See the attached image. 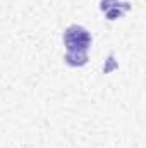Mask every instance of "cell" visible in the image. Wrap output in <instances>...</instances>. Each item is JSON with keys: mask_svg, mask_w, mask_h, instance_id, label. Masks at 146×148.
I'll return each instance as SVG.
<instances>
[{"mask_svg": "<svg viewBox=\"0 0 146 148\" xmlns=\"http://www.w3.org/2000/svg\"><path fill=\"white\" fill-rule=\"evenodd\" d=\"M64 41L67 47L65 60L69 66H84L88 60V48L91 47V35L83 28L74 24L65 29Z\"/></svg>", "mask_w": 146, "mask_h": 148, "instance_id": "6da1fadb", "label": "cell"}, {"mask_svg": "<svg viewBox=\"0 0 146 148\" xmlns=\"http://www.w3.org/2000/svg\"><path fill=\"white\" fill-rule=\"evenodd\" d=\"M102 10L105 12V16L110 21L122 17L127 10H129V3L127 2H117V0H103L102 2Z\"/></svg>", "mask_w": 146, "mask_h": 148, "instance_id": "7a4b0ae2", "label": "cell"}]
</instances>
